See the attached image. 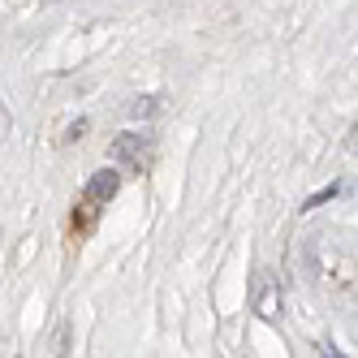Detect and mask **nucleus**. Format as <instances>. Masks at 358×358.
<instances>
[{
    "mask_svg": "<svg viewBox=\"0 0 358 358\" xmlns=\"http://www.w3.org/2000/svg\"><path fill=\"white\" fill-rule=\"evenodd\" d=\"M332 194H341V186H328V190H320V194H311V199H306V212H311V208H320V203H328Z\"/></svg>",
    "mask_w": 358,
    "mask_h": 358,
    "instance_id": "7ed1b4c3",
    "label": "nucleus"
},
{
    "mask_svg": "<svg viewBox=\"0 0 358 358\" xmlns=\"http://www.w3.org/2000/svg\"><path fill=\"white\" fill-rule=\"evenodd\" d=\"M113 160L125 164L130 173H143V169L151 164V138H147V134H121V138L113 143Z\"/></svg>",
    "mask_w": 358,
    "mask_h": 358,
    "instance_id": "f257e3e1",
    "label": "nucleus"
},
{
    "mask_svg": "<svg viewBox=\"0 0 358 358\" xmlns=\"http://www.w3.org/2000/svg\"><path fill=\"white\" fill-rule=\"evenodd\" d=\"M117 190H121V169H99L91 182H87V190H83V203L95 212V208H104Z\"/></svg>",
    "mask_w": 358,
    "mask_h": 358,
    "instance_id": "f03ea898",
    "label": "nucleus"
}]
</instances>
